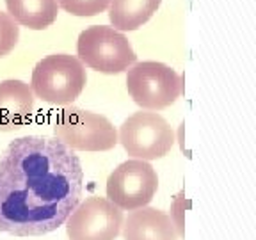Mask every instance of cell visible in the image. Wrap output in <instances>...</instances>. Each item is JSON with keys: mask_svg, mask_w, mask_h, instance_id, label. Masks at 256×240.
<instances>
[{"mask_svg": "<svg viewBox=\"0 0 256 240\" xmlns=\"http://www.w3.org/2000/svg\"><path fill=\"white\" fill-rule=\"evenodd\" d=\"M123 228V210L107 198L92 196L78 203L68 217L70 240H116Z\"/></svg>", "mask_w": 256, "mask_h": 240, "instance_id": "ba28073f", "label": "cell"}, {"mask_svg": "<svg viewBox=\"0 0 256 240\" xmlns=\"http://www.w3.org/2000/svg\"><path fill=\"white\" fill-rule=\"evenodd\" d=\"M76 54L88 68L107 75L126 72L137 59L128 38L107 25H91L80 32Z\"/></svg>", "mask_w": 256, "mask_h": 240, "instance_id": "277c9868", "label": "cell"}, {"mask_svg": "<svg viewBox=\"0 0 256 240\" xmlns=\"http://www.w3.org/2000/svg\"><path fill=\"white\" fill-rule=\"evenodd\" d=\"M82 188L84 169L73 150L57 137H18L0 155V232H56L78 206Z\"/></svg>", "mask_w": 256, "mask_h": 240, "instance_id": "6da1fadb", "label": "cell"}, {"mask_svg": "<svg viewBox=\"0 0 256 240\" xmlns=\"http://www.w3.org/2000/svg\"><path fill=\"white\" fill-rule=\"evenodd\" d=\"M162 0H110L108 20L112 28L123 32L137 30L152 18Z\"/></svg>", "mask_w": 256, "mask_h": 240, "instance_id": "7c38bea8", "label": "cell"}, {"mask_svg": "<svg viewBox=\"0 0 256 240\" xmlns=\"http://www.w3.org/2000/svg\"><path fill=\"white\" fill-rule=\"evenodd\" d=\"M8 12L18 25L43 30L57 20V0H6Z\"/></svg>", "mask_w": 256, "mask_h": 240, "instance_id": "8fae6325", "label": "cell"}, {"mask_svg": "<svg viewBox=\"0 0 256 240\" xmlns=\"http://www.w3.org/2000/svg\"><path fill=\"white\" fill-rule=\"evenodd\" d=\"M158 188V176L146 160L132 158L118 166L108 174L107 200L120 210L132 212L148 206Z\"/></svg>", "mask_w": 256, "mask_h": 240, "instance_id": "52a82bcc", "label": "cell"}, {"mask_svg": "<svg viewBox=\"0 0 256 240\" xmlns=\"http://www.w3.org/2000/svg\"><path fill=\"white\" fill-rule=\"evenodd\" d=\"M126 89L139 107L162 110L182 96V76L164 62L142 60L126 70Z\"/></svg>", "mask_w": 256, "mask_h": 240, "instance_id": "5b68a950", "label": "cell"}, {"mask_svg": "<svg viewBox=\"0 0 256 240\" xmlns=\"http://www.w3.org/2000/svg\"><path fill=\"white\" fill-rule=\"evenodd\" d=\"M118 142L134 158L155 160L166 156L174 146V130L156 112H136L123 121Z\"/></svg>", "mask_w": 256, "mask_h": 240, "instance_id": "8992f818", "label": "cell"}, {"mask_svg": "<svg viewBox=\"0 0 256 240\" xmlns=\"http://www.w3.org/2000/svg\"><path fill=\"white\" fill-rule=\"evenodd\" d=\"M88 84L84 64L75 56L54 54L41 59L32 70V92L54 105H72Z\"/></svg>", "mask_w": 256, "mask_h": 240, "instance_id": "7a4b0ae2", "label": "cell"}, {"mask_svg": "<svg viewBox=\"0 0 256 240\" xmlns=\"http://www.w3.org/2000/svg\"><path fill=\"white\" fill-rule=\"evenodd\" d=\"M54 134L73 152H108L118 144L116 128L107 118L73 105L57 112Z\"/></svg>", "mask_w": 256, "mask_h": 240, "instance_id": "3957f363", "label": "cell"}, {"mask_svg": "<svg viewBox=\"0 0 256 240\" xmlns=\"http://www.w3.org/2000/svg\"><path fill=\"white\" fill-rule=\"evenodd\" d=\"M34 112V92L24 80L0 82V132H12L28 124Z\"/></svg>", "mask_w": 256, "mask_h": 240, "instance_id": "9c48e42d", "label": "cell"}, {"mask_svg": "<svg viewBox=\"0 0 256 240\" xmlns=\"http://www.w3.org/2000/svg\"><path fill=\"white\" fill-rule=\"evenodd\" d=\"M20 40V27L8 12L0 11V57H6L14 50Z\"/></svg>", "mask_w": 256, "mask_h": 240, "instance_id": "5bb4252c", "label": "cell"}, {"mask_svg": "<svg viewBox=\"0 0 256 240\" xmlns=\"http://www.w3.org/2000/svg\"><path fill=\"white\" fill-rule=\"evenodd\" d=\"M124 240H176L174 220L162 210L142 206L132 210L123 220Z\"/></svg>", "mask_w": 256, "mask_h": 240, "instance_id": "30bf717a", "label": "cell"}, {"mask_svg": "<svg viewBox=\"0 0 256 240\" xmlns=\"http://www.w3.org/2000/svg\"><path fill=\"white\" fill-rule=\"evenodd\" d=\"M57 4L73 16H96L108 8L110 0H57Z\"/></svg>", "mask_w": 256, "mask_h": 240, "instance_id": "4fadbf2b", "label": "cell"}]
</instances>
